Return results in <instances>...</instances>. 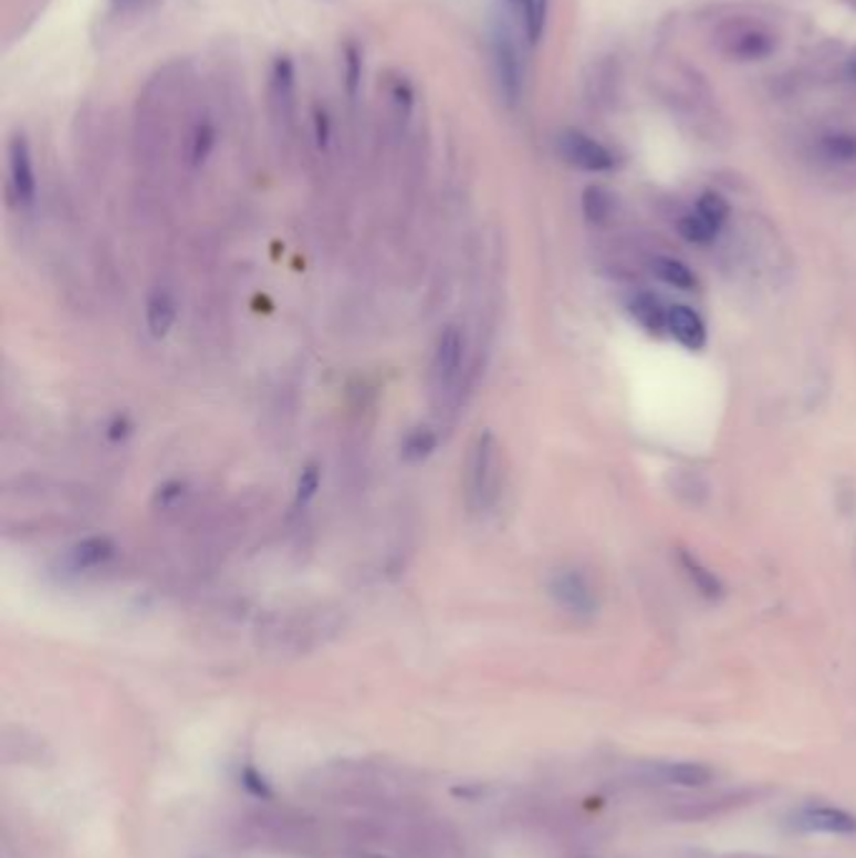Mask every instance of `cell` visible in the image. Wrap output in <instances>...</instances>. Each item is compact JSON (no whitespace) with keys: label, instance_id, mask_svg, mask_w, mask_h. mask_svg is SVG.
I'll use <instances>...</instances> for the list:
<instances>
[{"label":"cell","instance_id":"cell-16","mask_svg":"<svg viewBox=\"0 0 856 858\" xmlns=\"http://www.w3.org/2000/svg\"><path fill=\"white\" fill-rule=\"evenodd\" d=\"M650 272H654L660 282L683 289V292H691V289L699 286V279H696L691 269L674 257H656L650 261Z\"/></svg>","mask_w":856,"mask_h":858},{"label":"cell","instance_id":"cell-11","mask_svg":"<svg viewBox=\"0 0 856 858\" xmlns=\"http://www.w3.org/2000/svg\"><path fill=\"white\" fill-rule=\"evenodd\" d=\"M176 314H179V306H176L174 294L169 289H154L146 300V326L148 334L156 339L166 337L171 332V326L176 322Z\"/></svg>","mask_w":856,"mask_h":858},{"label":"cell","instance_id":"cell-4","mask_svg":"<svg viewBox=\"0 0 856 858\" xmlns=\"http://www.w3.org/2000/svg\"><path fill=\"white\" fill-rule=\"evenodd\" d=\"M723 51L737 61H761L776 49V35L761 23H731L721 35Z\"/></svg>","mask_w":856,"mask_h":858},{"label":"cell","instance_id":"cell-15","mask_svg":"<svg viewBox=\"0 0 856 858\" xmlns=\"http://www.w3.org/2000/svg\"><path fill=\"white\" fill-rule=\"evenodd\" d=\"M816 154L829 166L856 164V134H826L818 138Z\"/></svg>","mask_w":856,"mask_h":858},{"label":"cell","instance_id":"cell-7","mask_svg":"<svg viewBox=\"0 0 856 858\" xmlns=\"http://www.w3.org/2000/svg\"><path fill=\"white\" fill-rule=\"evenodd\" d=\"M464 357V337L458 326H445L432 352V381L440 391H448L460 377Z\"/></svg>","mask_w":856,"mask_h":858},{"label":"cell","instance_id":"cell-1","mask_svg":"<svg viewBox=\"0 0 856 858\" xmlns=\"http://www.w3.org/2000/svg\"><path fill=\"white\" fill-rule=\"evenodd\" d=\"M502 462L500 444L490 429L474 437L468 454V470H464V498L472 512H488L495 508L500 498Z\"/></svg>","mask_w":856,"mask_h":858},{"label":"cell","instance_id":"cell-24","mask_svg":"<svg viewBox=\"0 0 856 858\" xmlns=\"http://www.w3.org/2000/svg\"><path fill=\"white\" fill-rule=\"evenodd\" d=\"M344 79H347L349 93H355L362 81V59L355 45H349V49L344 51Z\"/></svg>","mask_w":856,"mask_h":858},{"label":"cell","instance_id":"cell-13","mask_svg":"<svg viewBox=\"0 0 856 858\" xmlns=\"http://www.w3.org/2000/svg\"><path fill=\"white\" fill-rule=\"evenodd\" d=\"M678 563H681L686 577L691 580V585L703 595L706 600L723 598V583L709 571V567L701 563L699 557L688 553V550H678Z\"/></svg>","mask_w":856,"mask_h":858},{"label":"cell","instance_id":"cell-28","mask_svg":"<svg viewBox=\"0 0 856 858\" xmlns=\"http://www.w3.org/2000/svg\"><path fill=\"white\" fill-rule=\"evenodd\" d=\"M355 858H393V856H383V854H367V851H362V854H357Z\"/></svg>","mask_w":856,"mask_h":858},{"label":"cell","instance_id":"cell-5","mask_svg":"<svg viewBox=\"0 0 856 858\" xmlns=\"http://www.w3.org/2000/svg\"><path fill=\"white\" fill-rule=\"evenodd\" d=\"M557 151H561L567 164L583 171H608L616 164V158H613L606 146L575 128H567L557 136Z\"/></svg>","mask_w":856,"mask_h":858},{"label":"cell","instance_id":"cell-2","mask_svg":"<svg viewBox=\"0 0 856 858\" xmlns=\"http://www.w3.org/2000/svg\"><path fill=\"white\" fill-rule=\"evenodd\" d=\"M247 831L259 844L274 848H302L312 844V820L292 810H257L247 818Z\"/></svg>","mask_w":856,"mask_h":858},{"label":"cell","instance_id":"cell-14","mask_svg":"<svg viewBox=\"0 0 856 858\" xmlns=\"http://www.w3.org/2000/svg\"><path fill=\"white\" fill-rule=\"evenodd\" d=\"M630 314L648 334L660 337L664 329H668V310L660 304L658 296L654 294H638L630 302Z\"/></svg>","mask_w":856,"mask_h":858},{"label":"cell","instance_id":"cell-27","mask_svg":"<svg viewBox=\"0 0 856 858\" xmlns=\"http://www.w3.org/2000/svg\"><path fill=\"white\" fill-rule=\"evenodd\" d=\"M849 76L856 81V53L849 59Z\"/></svg>","mask_w":856,"mask_h":858},{"label":"cell","instance_id":"cell-3","mask_svg":"<svg viewBox=\"0 0 856 858\" xmlns=\"http://www.w3.org/2000/svg\"><path fill=\"white\" fill-rule=\"evenodd\" d=\"M492 71L500 88V96L508 104H515L523 91V55H520L513 31L505 23H495L490 31Z\"/></svg>","mask_w":856,"mask_h":858},{"label":"cell","instance_id":"cell-20","mask_svg":"<svg viewBox=\"0 0 856 858\" xmlns=\"http://www.w3.org/2000/svg\"><path fill=\"white\" fill-rule=\"evenodd\" d=\"M610 209H613V199L606 189H601V186H588V189H585L583 213L591 223H595V227L606 223L610 217Z\"/></svg>","mask_w":856,"mask_h":858},{"label":"cell","instance_id":"cell-26","mask_svg":"<svg viewBox=\"0 0 856 858\" xmlns=\"http://www.w3.org/2000/svg\"><path fill=\"white\" fill-rule=\"evenodd\" d=\"M316 138L320 144H324L330 138V126H327V116H316Z\"/></svg>","mask_w":856,"mask_h":858},{"label":"cell","instance_id":"cell-12","mask_svg":"<svg viewBox=\"0 0 856 858\" xmlns=\"http://www.w3.org/2000/svg\"><path fill=\"white\" fill-rule=\"evenodd\" d=\"M116 555V545L108 537L93 535L81 540L71 550V567L73 571H93V567H104L111 557Z\"/></svg>","mask_w":856,"mask_h":858},{"label":"cell","instance_id":"cell-23","mask_svg":"<svg viewBox=\"0 0 856 858\" xmlns=\"http://www.w3.org/2000/svg\"><path fill=\"white\" fill-rule=\"evenodd\" d=\"M322 484V472L316 464H306V468L300 472V480H296V490H294V505L304 508L314 500L316 490Z\"/></svg>","mask_w":856,"mask_h":858},{"label":"cell","instance_id":"cell-25","mask_svg":"<svg viewBox=\"0 0 856 858\" xmlns=\"http://www.w3.org/2000/svg\"><path fill=\"white\" fill-rule=\"evenodd\" d=\"M211 144H213V134H211V130H209V128L199 130V136L194 138V148H191V156H194V161H197V164H199V161H203V158H207V154H209Z\"/></svg>","mask_w":856,"mask_h":858},{"label":"cell","instance_id":"cell-21","mask_svg":"<svg viewBox=\"0 0 856 858\" xmlns=\"http://www.w3.org/2000/svg\"><path fill=\"white\" fill-rule=\"evenodd\" d=\"M678 234L691 241V244H711L716 234H719V227L706 221L701 213H688V217L678 221Z\"/></svg>","mask_w":856,"mask_h":858},{"label":"cell","instance_id":"cell-6","mask_svg":"<svg viewBox=\"0 0 856 858\" xmlns=\"http://www.w3.org/2000/svg\"><path fill=\"white\" fill-rule=\"evenodd\" d=\"M8 186H11L13 199L21 203V207H33L39 181H35L31 146H28L25 136L21 134L8 142Z\"/></svg>","mask_w":856,"mask_h":858},{"label":"cell","instance_id":"cell-9","mask_svg":"<svg viewBox=\"0 0 856 858\" xmlns=\"http://www.w3.org/2000/svg\"><path fill=\"white\" fill-rule=\"evenodd\" d=\"M802 831H818V834H856V816L846 814L842 808H808L798 814L794 820Z\"/></svg>","mask_w":856,"mask_h":858},{"label":"cell","instance_id":"cell-18","mask_svg":"<svg viewBox=\"0 0 856 858\" xmlns=\"http://www.w3.org/2000/svg\"><path fill=\"white\" fill-rule=\"evenodd\" d=\"M711 768L703 763H674V766L660 768V778L666 783H676V786L686 788H699L711 781Z\"/></svg>","mask_w":856,"mask_h":858},{"label":"cell","instance_id":"cell-17","mask_svg":"<svg viewBox=\"0 0 856 858\" xmlns=\"http://www.w3.org/2000/svg\"><path fill=\"white\" fill-rule=\"evenodd\" d=\"M505 3L518 13L528 41L535 43L541 39L545 28V15H547V0H505Z\"/></svg>","mask_w":856,"mask_h":858},{"label":"cell","instance_id":"cell-22","mask_svg":"<svg viewBox=\"0 0 856 858\" xmlns=\"http://www.w3.org/2000/svg\"><path fill=\"white\" fill-rule=\"evenodd\" d=\"M696 209H699L696 213H701L706 221H711L713 227H719V229L723 227V221L729 219V211H731L723 196L716 193V191H706L699 199V203H696Z\"/></svg>","mask_w":856,"mask_h":858},{"label":"cell","instance_id":"cell-19","mask_svg":"<svg viewBox=\"0 0 856 858\" xmlns=\"http://www.w3.org/2000/svg\"><path fill=\"white\" fill-rule=\"evenodd\" d=\"M437 450V435L427 427H417L403 440V457L407 462H425Z\"/></svg>","mask_w":856,"mask_h":858},{"label":"cell","instance_id":"cell-10","mask_svg":"<svg viewBox=\"0 0 856 858\" xmlns=\"http://www.w3.org/2000/svg\"><path fill=\"white\" fill-rule=\"evenodd\" d=\"M668 332H671L686 349L699 352L706 347L703 320L683 304H676V306H671V310H668Z\"/></svg>","mask_w":856,"mask_h":858},{"label":"cell","instance_id":"cell-8","mask_svg":"<svg viewBox=\"0 0 856 858\" xmlns=\"http://www.w3.org/2000/svg\"><path fill=\"white\" fill-rule=\"evenodd\" d=\"M547 590H551L553 600L561 605L563 610L573 613V615H591L598 608V600H595V593L591 583L578 571H561L551 577L547 583Z\"/></svg>","mask_w":856,"mask_h":858}]
</instances>
